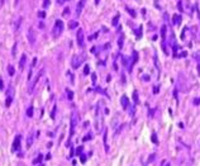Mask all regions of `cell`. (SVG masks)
I'll list each match as a JSON object with an SVG mask.
<instances>
[{"label":"cell","mask_w":200,"mask_h":166,"mask_svg":"<svg viewBox=\"0 0 200 166\" xmlns=\"http://www.w3.org/2000/svg\"><path fill=\"white\" fill-rule=\"evenodd\" d=\"M118 20H119V15H115L114 19H113V26H117V24H118Z\"/></svg>","instance_id":"cell-26"},{"label":"cell","mask_w":200,"mask_h":166,"mask_svg":"<svg viewBox=\"0 0 200 166\" xmlns=\"http://www.w3.org/2000/svg\"><path fill=\"white\" fill-rule=\"evenodd\" d=\"M80 158H81V162H85V161H86V156L82 155V153L80 155Z\"/></svg>","instance_id":"cell-32"},{"label":"cell","mask_w":200,"mask_h":166,"mask_svg":"<svg viewBox=\"0 0 200 166\" xmlns=\"http://www.w3.org/2000/svg\"><path fill=\"white\" fill-rule=\"evenodd\" d=\"M20 148V136H15L14 142H13V147H11V151L15 152Z\"/></svg>","instance_id":"cell-7"},{"label":"cell","mask_w":200,"mask_h":166,"mask_svg":"<svg viewBox=\"0 0 200 166\" xmlns=\"http://www.w3.org/2000/svg\"><path fill=\"white\" fill-rule=\"evenodd\" d=\"M4 3H5V0H0V5H4Z\"/></svg>","instance_id":"cell-45"},{"label":"cell","mask_w":200,"mask_h":166,"mask_svg":"<svg viewBox=\"0 0 200 166\" xmlns=\"http://www.w3.org/2000/svg\"><path fill=\"white\" fill-rule=\"evenodd\" d=\"M15 51H17V43L13 46V51H11V55H13L14 57H15V55H17V52H15Z\"/></svg>","instance_id":"cell-28"},{"label":"cell","mask_w":200,"mask_h":166,"mask_svg":"<svg viewBox=\"0 0 200 166\" xmlns=\"http://www.w3.org/2000/svg\"><path fill=\"white\" fill-rule=\"evenodd\" d=\"M62 30H63V22L56 20L55 27H53V29H52V37H53V38H58V37L61 36Z\"/></svg>","instance_id":"cell-1"},{"label":"cell","mask_w":200,"mask_h":166,"mask_svg":"<svg viewBox=\"0 0 200 166\" xmlns=\"http://www.w3.org/2000/svg\"><path fill=\"white\" fill-rule=\"evenodd\" d=\"M0 89H1V90L4 89V84H3V80L1 79H0Z\"/></svg>","instance_id":"cell-39"},{"label":"cell","mask_w":200,"mask_h":166,"mask_svg":"<svg viewBox=\"0 0 200 166\" xmlns=\"http://www.w3.org/2000/svg\"><path fill=\"white\" fill-rule=\"evenodd\" d=\"M42 160H43V156H42V155H39L36 160H33V164H34V165H37V164H39V162H42Z\"/></svg>","instance_id":"cell-18"},{"label":"cell","mask_w":200,"mask_h":166,"mask_svg":"<svg viewBox=\"0 0 200 166\" xmlns=\"http://www.w3.org/2000/svg\"><path fill=\"white\" fill-rule=\"evenodd\" d=\"M28 42H29L30 46H34L36 45V41H37V33L34 30V28H29L28 29Z\"/></svg>","instance_id":"cell-3"},{"label":"cell","mask_w":200,"mask_h":166,"mask_svg":"<svg viewBox=\"0 0 200 166\" xmlns=\"http://www.w3.org/2000/svg\"><path fill=\"white\" fill-rule=\"evenodd\" d=\"M18 4V0H15V5H17Z\"/></svg>","instance_id":"cell-47"},{"label":"cell","mask_w":200,"mask_h":166,"mask_svg":"<svg viewBox=\"0 0 200 166\" xmlns=\"http://www.w3.org/2000/svg\"><path fill=\"white\" fill-rule=\"evenodd\" d=\"M26 62H27V56L26 55H22L20 61H19V70H23V68H24V66H26Z\"/></svg>","instance_id":"cell-10"},{"label":"cell","mask_w":200,"mask_h":166,"mask_svg":"<svg viewBox=\"0 0 200 166\" xmlns=\"http://www.w3.org/2000/svg\"><path fill=\"white\" fill-rule=\"evenodd\" d=\"M77 45H79L81 48L85 46V37H84V30L82 29L77 30Z\"/></svg>","instance_id":"cell-4"},{"label":"cell","mask_w":200,"mask_h":166,"mask_svg":"<svg viewBox=\"0 0 200 166\" xmlns=\"http://www.w3.org/2000/svg\"><path fill=\"white\" fill-rule=\"evenodd\" d=\"M161 37H162V39H165V37H166V26L161 27Z\"/></svg>","instance_id":"cell-16"},{"label":"cell","mask_w":200,"mask_h":166,"mask_svg":"<svg viewBox=\"0 0 200 166\" xmlns=\"http://www.w3.org/2000/svg\"><path fill=\"white\" fill-rule=\"evenodd\" d=\"M77 26H79V23H77L76 20H74V22H71L70 24H68V27H70V29H74V28H76Z\"/></svg>","instance_id":"cell-19"},{"label":"cell","mask_w":200,"mask_h":166,"mask_svg":"<svg viewBox=\"0 0 200 166\" xmlns=\"http://www.w3.org/2000/svg\"><path fill=\"white\" fill-rule=\"evenodd\" d=\"M133 100H134V103H136V104H138V103H139V99H138V93H137V91H134V93H133Z\"/></svg>","instance_id":"cell-20"},{"label":"cell","mask_w":200,"mask_h":166,"mask_svg":"<svg viewBox=\"0 0 200 166\" xmlns=\"http://www.w3.org/2000/svg\"><path fill=\"white\" fill-rule=\"evenodd\" d=\"M22 19H23V18H22V17H19L18 19H15V20H14V29H15V30H18V28L20 27Z\"/></svg>","instance_id":"cell-12"},{"label":"cell","mask_w":200,"mask_h":166,"mask_svg":"<svg viewBox=\"0 0 200 166\" xmlns=\"http://www.w3.org/2000/svg\"><path fill=\"white\" fill-rule=\"evenodd\" d=\"M48 5H49V0H44L43 1V8H48Z\"/></svg>","instance_id":"cell-30"},{"label":"cell","mask_w":200,"mask_h":166,"mask_svg":"<svg viewBox=\"0 0 200 166\" xmlns=\"http://www.w3.org/2000/svg\"><path fill=\"white\" fill-rule=\"evenodd\" d=\"M158 90H160V87H158V86H155V89H153V93H155V94H157V93H158Z\"/></svg>","instance_id":"cell-37"},{"label":"cell","mask_w":200,"mask_h":166,"mask_svg":"<svg viewBox=\"0 0 200 166\" xmlns=\"http://www.w3.org/2000/svg\"><path fill=\"white\" fill-rule=\"evenodd\" d=\"M194 103H195L196 105H198V104H200V99H195V102H194Z\"/></svg>","instance_id":"cell-41"},{"label":"cell","mask_w":200,"mask_h":166,"mask_svg":"<svg viewBox=\"0 0 200 166\" xmlns=\"http://www.w3.org/2000/svg\"><path fill=\"white\" fill-rule=\"evenodd\" d=\"M85 4H86V0H80V1L77 3V7H76V14L77 15L81 14V11H82V9H84V7H85Z\"/></svg>","instance_id":"cell-8"},{"label":"cell","mask_w":200,"mask_h":166,"mask_svg":"<svg viewBox=\"0 0 200 166\" xmlns=\"http://www.w3.org/2000/svg\"><path fill=\"white\" fill-rule=\"evenodd\" d=\"M104 147H105V151H109V146H108V131L104 132Z\"/></svg>","instance_id":"cell-11"},{"label":"cell","mask_w":200,"mask_h":166,"mask_svg":"<svg viewBox=\"0 0 200 166\" xmlns=\"http://www.w3.org/2000/svg\"><path fill=\"white\" fill-rule=\"evenodd\" d=\"M71 128H70V136H72L74 132H75V128H76L77 123H79V114H77V112H72V114H71Z\"/></svg>","instance_id":"cell-2"},{"label":"cell","mask_w":200,"mask_h":166,"mask_svg":"<svg viewBox=\"0 0 200 166\" xmlns=\"http://www.w3.org/2000/svg\"><path fill=\"white\" fill-rule=\"evenodd\" d=\"M172 19H174V24H179L180 23V19H181V17L179 14H175L174 17H172Z\"/></svg>","instance_id":"cell-15"},{"label":"cell","mask_w":200,"mask_h":166,"mask_svg":"<svg viewBox=\"0 0 200 166\" xmlns=\"http://www.w3.org/2000/svg\"><path fill=\"white\" fill-rule=\"evenodd\" d=\"M27 115L28 117H33V106L30 105L29 108H28V110H27Z\"/></svg>","instance_id":"cell-21"},{"label":"cell","mask_w":200,"mask_h":166,"mask_svg":"<svg viewBox=\"0 0 200 166\" xmlns=\"http://www.w3.org/2000/svg\"><path fill=\"white\" fill-rule=\"evenodd\" d=\"M39 166H44V165H43V164H41V165H39Z\"/></svg>","instance_id":"cell-48"},{"label":"cell","mask_w":200,"mask_h":166,"mask_svg":"<svg viewBox=\"0 0 200 166\" xmlns=\"http://www.w3.org/2000/svg\"><path fill=\"white\" fill-rule=\"evenodd\" d=\"M65 1H66V0H57V3H58V4H63Z\"/></svg>","instance_id":"cell-42"},{"label":"cell","mask_w":200,"mask_h":166,"mask_svg":"<svg viewBox=\"0 0 200 166\" xmlns=\"http://www.w3.org/2000/svg\"><path fill=\"white\" fill-rule=\"evenodd\" d=\"M81 151H82V147H79V148L76 150V153H77V155L80 156V155H81Z\"/></svg>","instance_id":"cell-36"},{"label":"cell","mask_w":200,"mask_h":166,"mask_svg":"<svg viewBox=\"0 0 200 166\" xmlns=\"http://www.w3.org/2000/svg\"><path fill=\"white\" fill-rule=\"evenodd\" d=\"M179 9H180V10H182V5H181V1L179 3Z\"/></svg>","instance_id":"cell-44"},{"label":"cell","mask_w":200,"mask_h":166,"mask_svg":"<svg viewBox=\"0 0 200 166\" xmlns=\"http://www.w3.org/2000/svg\"><path fill=\"white\" fill-rule=\"evenodd\" d=\"M56 109H57V106H56V105H53V109H52V113H51L52 119H55V115H56Z\"/></svg>","instance_id":"cell-25"},{"label":"cell","mask_w":200,"mask_h":166,"mask_svg":"<svg viewBox=\"0 0 200 166\" xmlns=\"http://www.w3.org/2000/svg\"><path fill=\"white\" fill-rule=\"evenodd\" d=\"M143 80H144V81H148L149 80V76H148V75H144V76H143Z\"/></svg>","instance_id":"cell-38"},{"label":"cell","mask_w":200,"mask_h":166,"mask_svg":"<svg viewBox=\"0 0 200 166\" xmlns=\"http://www.w3.org/2000/svg\"><path fill=\"white\" fill-rule=\"evenodd\" d=\"M38 17L39 18H44L46 17V13H44V11H39V13H38Z\"/></svg>","instance_id":"cell-34"},{"label":"cell","mask_w":200,"mask_h":166,"mask_svg":"<svg viewBox=\"0 0 200 166\" xmlns=\"http://www.w3.org/2000/svg\"><path fill=\"white\" fill-rule=\"evenodd\" d=\"M81 62H82V57H80V56H76L75 55L72 57V61H71V65H72L74 68H77L81 65Z\"/></svg>","instance_id":"cell-6"},{"label":"cell","mask_w":200,"mask_h":166,"mask_svg":"<svg viewBox=\"0 0 200 166\" xmlns=\"http://www.w3.org/2000/svg\"><path fill=\"white\" fill-rule=\"evenodd\" d=\"M90 138H91V134H87L85 138H84V141H87V140H90Z\"/></svg>","instance_id":"cell-40"},{"label":"cell","mask_w":200,"mask_h":166,"mask_svg":"<svg viewBox=\"0 0 200 166\" xmlns=\"http://www.w3.org/2000/svg\"><path fill=\"white\" fill-rule=\"evenodd\" d=\"M84 74H85V75H89V74H90V67H89V65H85V67H84Z\"/></svg>","instance_id":"cell-24"},{"label":"cell","mask_w":200,"mask_h":166,"mask_svg":"<svg viewBox=\"0 0 200 166\" xmlns=\"http://www.w3.org/2000/svg\"><path fill=\"white\" fill-rule=\"evenodd\" d=\"M120 104H122V106H123V109H127L128 105H129V99H128L126 95H123L122 99H120Z\"/></svg>","instance_id":"cell-9"},{"label":"cell","mask_w":200,"mask_h":166,"mask_svg":"<svg viewBox=\"0 0 200 166\" xmlns=\"http://www.w3.org/2000/svg\"><path fill=\"white\" fill-rule=\"evenodd\" d=\"M66 93H67V98L70 99V100H71V99L74 98V93L71 91V90H68V89H66Z\"/></svg>","instance_id":"cell-23"},{"label":"cell","mask_w":200,"mask_h":166,"mask_svg":"<svg viewBox=\"0 0 200 166\" xmlns=\"http://www.w3.org/2000/svg\"><path fill=\"white\" fill-rule=\"evenodd\" d=\"M14 72H15V71H14V67L11 66V65H9V66H8V74L10 75V76H13Z\"/></svg>","instance_id":"cell-17"},{"label":"cell","mask_w":200,"mask_h":166,"mask_svg":"<svg viewBox=\"0 0 200 166\" xmlns=\"http://www.w3.org/2000/svg\"><path fill=\"white\" fill-rule=\"evenodd\" d=\"M99 3H100V0H95V4H96V5H98Z\"/></svg>","instance_id":"cell-46"},{"label":"cell","mask_w":200,"mask_h":166,"mask_svg":"<svg viewBox=\"0 0 200 166\" xmlns=\"http://www.w3.org/2000/svg\"><path fill=\"white\" fill-rule=\"evenodd\" d=\"M32 143H33V133H30L29 136H28V140H27V146L30 147V146H32Z\"/></svg>","instance_id":"cell-14"},{"label":"cell","mask_w":200,"mask_h":166,"mask_svg":"<svg viewBox=\"0 0 200 166\" xmlns=\"http://www.w3.org/2000/svg\"><path fill=\"white\" fill-rule=\"evenodd\" d=\"M137 37H142V28H139V29H137Z\"/></svg>","instance_id":"cell-31"},{"label":"cell","mask_w":200,"mask_h":166,"mask_svg":"<svg viewBox=\"0 0 200 166\" xmlns=\"http://www.w3.org/2000/svg\"><path fill=\"white\" fill-rule=\"evenodd\" d=\"M128 13H129L130 15H132V17L134 18V17H136V11H134L133 10V9H128Z\"/></svg>","instance_id":"cell-29"},{"label":"cell","mask_w":200,"mask_h":166,"mask_svg":"<svg viewBox=\"0 0 200 166\" xmlns=\"http://www.w3.org/2000/svg\"><path fill=\"white\" fill-rule=\"evenodd\" d=\"M68 13V8H66V9H65V11H63V15H66Z\"/></svg>","instance_id":"cell-43"},{"label":"cell","mask_w":200,"mask_h":166,"mask_svg":"<svg viewBox=\"0 0 200 166\" xmlns=\"http://www.w3.org/2000/svg\"><path fill=\"white\" fill-rule=\"evenodd\" d=\"M10 104H11V96H8V99H7V103H5V105H7V106H10Z\"/></svg>","instance_id":"cell-27"},{"label":"cell","mask_w":200,"mask_h":166,"mask_svg":"<svg viewBox=\"0 0 200 166\" xmlns=\"http://www.w3.org/2000/svg\"><path fill=\"white\" fill-rule=\"evenodd\" d=\"M91 77H93V84H96V75L91 74Z\"/></svg>","instance_id":"cell-35"},{"label":"cell","mask_w":200,"mask_h":166,"mask_svg":"<svg viewBox=\"0 0 200 166\" xmlns=\"http://www.w3.org/2000/svg\"><path fill=\"white\" fill-rule=\"evenodd\" d=\"M42 75H43V70L41 71V72H38V75H37V76H36V79H34V80L32 81V83H30V85H29V87H28V93H29V94H32V93H33V90H34V86H36L37 81L39 80V77L42 76Z\"/></svg>","instance_id":"cell-5"},{"label":"cell","mask_w":200,"mask_h":166,"mask_svg":"<svg viewBox=\"0 0 200 166\" xmlns=\"http://www.w3.org/2000/svg\"><path fill=\"white\" fill-rule=\"evenodd\" d=\"M118 45H119L120 48L123 47V37H122V38H119V41H118Z\"/></svg>","instance_id":"cell-33"},{"label":"cell","mask_w":200,"mask_h":166,"mask_svg":"<svg viewBox=\"0 0 200 166\" xmlns=\"http://www.w3.org/2000/svg\"><path fill=\"white\" fill-rule=\"evenodd\" d=\"M137 62H138V52L134 51V52H133V60H132V64L136 65Z\"/></svg>","instance_id":"cell-13"},{"label":"cell","mask_w":200,"mask_h":166,"mask_svg":"<svg viewBox=\"0 0 200 166\" xmlns=\"http://www.w3.org/2000/svg\"><path fill=\"white\" fill-rule=\"evenodd\" d=\"M151 138H152V141H153L155 145H158V140H157V136H156V133H152Z\"/></svg>","instance_id":"cell-22"}]
</instances>
